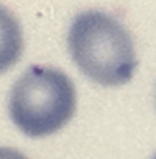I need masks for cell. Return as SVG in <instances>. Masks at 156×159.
Returning <instances> with one entry per match:
<instances>
[{
	"mask_svg": "<svg viewBox=\"0 0 156 159\" xmlns=\"http://www.w3.org/2000/svg\"><path fill=\"white\" fill-rule=\"evenodd\" d=\"M0 159H28V157L16 148L0 147Z\"/></svg>",
	"mask_w": 156,
	"mask_h": 159,
	"instance_id": "obj_4",
	"label": "cell"
},
{
	"mask_svg": "<svg viewBox=\"0 0 156 159\" xmlns=\"http://www.w3.org/2000/svg\"><path fill=\"white\" fill-rule=\"evenodd\" d=\"M24 38L17 19L0 5V73L10 70L22 56Z\"/></svg>",
	"mask_w": 156,
	"mask_h": 159,
	"instance_id": "obj_3",
	"label": "cell"
},
{
	"mask_svg": "<svg viewBox=\"0 0 156 159\" xmlns=\"http://www.w3.org/2000/svg\"><path fill=\"white\" fill-rule=\"evenodd\" d=\"M76 89L62 70L50 66L28 67L11 88L8 112L16 128L31 139L62 129L76 111Z\"/></svg>",
	"mask_w": 156,
	"mask_h": 159,
	"instance_id": "obj_2",
	"label": "cell"
},
{
	"mask_svg": "<svg viewBox=\"0 0 156 159\" xmlns=\"http://www.w3.org/2000/svg\"><path fill=\"white\" fill-rule=\"evenodd\" d=\"M151 159H156V153H154V154H153V157H151Z\"/></svg>",
	"mask_w": 156,
	"mask_h": 159,
	"instance_id": "obj_5",
	"label": "cell"
},
{
	"mask_svg": "<svg viewBox=\"0 0 156 159\" xmlns=\"http://www.w3.org/2000/svg\"><path fill=\"white\" fill-rule=\"evenodd\" d=\"M67 48L78 70L103 88L126 84L137 67L131 34L105 11L78 13L67 33Z\"/></svg>",
	"mask_w": 156,
	"mask_h": 159,
	"instance_id": "obj_1",
	"label": "cell"
}]
</instances>
